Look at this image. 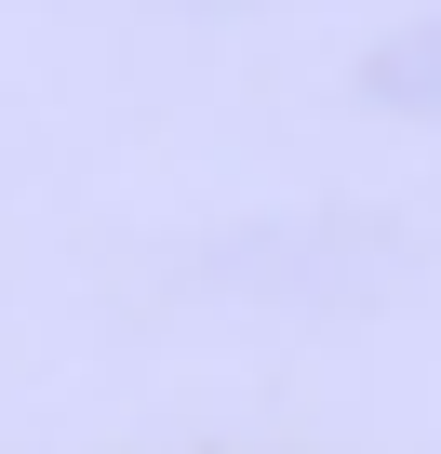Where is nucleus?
Masks as SVG:
<instances>
[{"instance_id": "obj_1", "label": "nucleus", "mask_w": 441, "mask_h": 454, "mask_svg": "<svg viewBox=\"0 0 441 454\" xmlns=\"http://www.w3.org/2000/svg\"><path fill=\"white\" fill-rule=\"evenodd\" d=\"M361 94L401 107V121H441V14H414L401 41H374V54H361Z\"/></svg>"}]
</instances>
